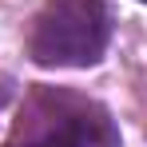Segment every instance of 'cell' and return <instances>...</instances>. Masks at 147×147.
<instances>
[{
	"instance_id": "obj_3",
	"label": "cell",
	"mask_w": 147,
	"mask_h": 147,
	"mask_svg": "<svg viewBox=\"0 0 147 147\" xmlns=\"http://www.w3.org/2000/svg\"><path fill=\"white\" fill-rule=\"evenodd\" d=\"M139 4H147V0H139Z\"/></svg>"
},
{
	"instance_id": "obj_1",
	"label": "cell",
	"mask_w": 147,
	"mask_h": 147,
	"mask_svg": "<svg viewBox=\"0 0 147 147\" xmlns=\"http://www.w3.org/2000/svg\"><path fill=\"white\" fill-rule=\"evenodd\" d=\"M4 147H119V131L96 99L36 88L16 111Z\"/></svg>"
},
{
	"instance_id": "obj_2",
	"label": "cell",
	"mask_w": 147,
	"mask_h": 147,
	"mask_svg": "<svg viewBox=\"0 0 147 147\" xmlns=\"http://www.w3.org/2000/svg\"><path fill=\"white\" fill-rule=\"evenodd\" d=\"M111 44L103 0H48L28 28V56L40 68H96Z\"/></svg>"
}]
</instances>
